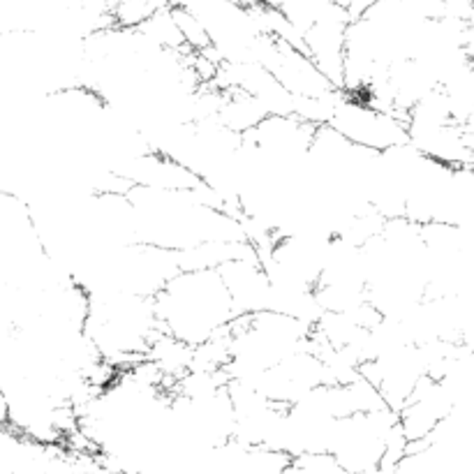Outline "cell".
Masks as SVG:
<instances>
[{
    "label": "cell",
    "instance_id": "1",
    "mask_svg": "<svg viewBox=\"0 0 474 474\" xmlns=\"http://www.w3.org/2000/svg\"><path fill=\"white\" fill-rule=\"evenodd\" d=\"M162 331L197 347L227 331L239 317L218 269L181 271L157 292Z\"/></svg>",
    "mask_w": 474,
    "mask_h": 474
},
{
    "label": "cell",
    "instance_id": "2",
    "mask_svg": "<svg viewBox=\"0 0 474 474\" xmlns=\"http://www.w3.org/2000/svg\"><path fill=\"white\" fill-rule=\"evenodd\" d=\"M326 125L340 132L345 139L356 143V146L377 150V153L407 143L405 116L379 109V106L370 104L368 100L347 95L345 90H340L338 100H335L331 118H329Z\"/></svg>",
    "mask_w": 474,
    "mask_h": 474
},
{
    "label": "cell",
    "instance_id": "3",
    "mask_svg": "<svg viewBox=\"0 0 474 474\" xmlns=\"http://www.w3.org/2000/svg\"><path fill=\"white\" fill-rule=\"evenodd\" d=\"M260 63L297 97H329L340 90L303 49L287 45L283 40L271 38Z\"/></svg>",
    "mask_w": 474,
    "mask_h": 474
},
{
    "label": "cell",
    "instance_id": "4",
    "mask_svg": "<svg viewBox=\"0 0 474 474\" xmlns=\"http://www.w3.org/2000/svg\"><path fill=\"white\" fill-rule=\"evenodd\" d=\"M351 12L345 5H335L319 21L303 33V52L310 56L331 81L342 90L345 72V49H347V26Z\"/></svg>",
    "mask_w": 474,
    "mask_h": 474
},
{
    "label": "cell",
    "instance_id": "5",
    "mask_svg": "<svg viewBox=\"0 0 474 474\" xmlns=\"http://www.w3.org/2000/svg\"><path fill=\"white\" fill-rule=\"evenodd\" d=\"M222 280L227 285V292L232 297L234 310L239 317L269 310L271 297V280L264 271L260 255H246L236 260L225 262L218 269Z\"/></svg>",
    "mask_w": 474,
    "mask_h": 474
},
{
    "label": "cell",
    "instance_id": "6",
    "mask_svg": "<svg viewBox=\"0 0 474 474\" xmlns=\"http://www.w3.org/2000/svg\"><path fill=\"white\" fill-rule=\"evenodd\" d=\"M271 116L260 100L246 90H222L215 118L236 134L253 132L264 118Z\"/></svg>",
    "mask_w": 474,
    "mask_h": 474
},
{
    "label": "cell",
    "instance_id": "7",
    "mask_svg": "<svg viewBox=\"0 0 474 474\" xmlns=\"http://www.w3.org/2000/svg\"><path fill=\"white\" fill-rule=\"evenodd\" d=\"M139 31L146 35L150 42H155L157 47L169 49V52H188L185 40H183V33L176 24V17H174L171 5L162 7L160 12H155L146 24L139 26Z\"/></svg>",
    "mask_w": 474,
    "mask_h": 474
},
{
    "label": "cell",
    "instance_id": "8",
    "mask_svg": "<svg viewBox=\"0 0 474 474\" xmlns=\"http://www.w3.org/2000/svg\"><path fill=\"white\" fill-rule=\"evenodd\" d=\"M162 7H167V0H118L111 7V24L120 28H139Z\"/></svg>",
    "mask_w": 474,
    "mask_h": 474
},
{
    "label": "cell",
    "instance_id": "9",
    "mask_svg": "<svg viewBox=\"0 0 474 474\" xmlns=\"http://www.w3.org/2000/svg\"><path fill=\"white\" fill-rule=\"evenodd\" d=\"M283 474H354V472L342 468L335 456L322 451V454H306V456L292 458L290 468Z\"/></svg>",
    "mask_w": 474,
    "mask_h": 474
},
{
    "label": "cell",
    "instance_id": "10",
    "mask_svg": "<svg viewBox=\"0 0 474 474\" xmlns=\"http://www.w3.org/2000/svg\"><path fill=\"white\" fill-rule=\"evenodd\" d=\"M229 3H236V5H243V7H255V5H260L262 0H229Z\"/></svg>",
    "mask_w": 474,
    "mask_h": 474
}]
</instances>
